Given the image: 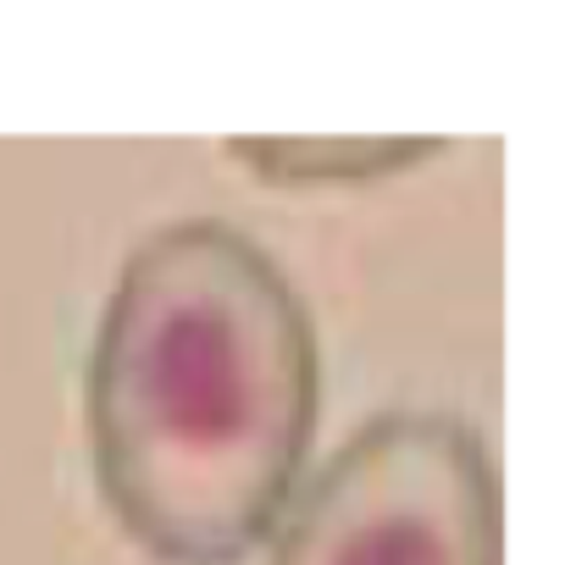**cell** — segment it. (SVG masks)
Instances as JSON below:
<instances>
[{
  "mask_svg": "<svg viewBox=\"0 0 565 565\" xmlns=\"http://www.w3.org/2000/svg\"><path fill=\"white\" fill-rule=\"evenodd\" d=\"M433 139H238L227 145L233 161H244L271 189H344V183H377L399 178L405 167L438 156Z\"/></svg>",
  "mask_w": 565,
  "mask_h": 565,
  "instance_id": "3",
  "label": "cell"
},
{
  "mask_svg": "<svg viewBox=\"0 0 565 565\" xmlns=\"http://www.w3.org/2000/svg\"><path fill=\"white\" fill-rule=\"evenodd\" d=\"M266 565H504L499 466L455 411L361 422L300 488Z\"/></svg>",
  "mask_w": 565,
  "mask_h": 565,
  "instance_id": "2",
  "label": "cell"
},
{
  "mask_svg": "<svg viewBox=\"0 0 565 565\" xmlns=\"http://www.w3.org/2000/svg\"><path fill=\"white\" fill-rule=\"evenodd\" d=\"M322 339L271 249L222 216L145 233L84 361L89 466L161 565H244L306 488Z\"/></svg>",
  "mask_w": 565,
  "mask_h": 565,
  "instance_id": "1",
  "label": "cell"
}]
</instances>
